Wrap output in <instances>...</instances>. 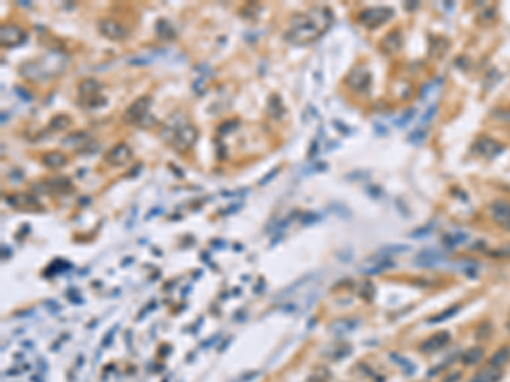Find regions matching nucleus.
I'll use <instances>...</instances> for the list:
<instances>
[{
	"label": "nucleus",
	"instance_id": "nucleus-1",
	"mask_svg": "<svg viewBox=\"0 0 510 382\" xmlns=\"http://www.w3.org/2000/svg\"><path fill=\"white\" fill-rule=\"evenodd\" d=\"M333 20V12L327 7H313L306 14H298L291 19V28L284 33V39L293 44H305L318 39Z\"/></svg>",
	"mask_w": 510,
	"mask_h": 382
},
{
	"label": "nucleus",
	"instance_id": "nucleus-2",
	"mask_svg": "<svg viewBox=\"0 0 510 382\" xmlns=\"http://www.w3.org/2000/svg\"><path fill=\"white\" fill-rule=\"evenodd\" d=\"M160 136L170 143V146H172L175 151L182 153V151H187L196 143V140H198V131L194 129V126H190L187 123V118H185L182 113H174L168 118L167 123L163 124Z\"/></svg>",
	"mask_w": 510,
	"mask_h": 382
},
{
	"label": "nucleus",
	"instance_id": "nucleus-3",
	"mask_svg": "<svg viewBox=\"0 0 510 382\" xmlns=\"http://www.w3.org/2000/svg\"><path fill=\"white\" fill-rule=\"evenodd\" d=\"M33 66V73L28 77L31 80H41V78H51L63 72L67 65V56L63 53H50L38 63H29Z\"/></svg>",
	"mask_w": 510,
	"mask_h": 382
},
{
	"label": "nucleus",
	"instance_id": "nucleus-4",
	"mask_svg": "<svg viewBox=\"0 0 510 382\" xmlns=\"http://www.w3.org/2000/svg\"><path fill=\"white\" fill-rule=\"evenodd\" d=\"M150 105H152V97L150 95H141L138 97L135 102H133L130 107L126 109V113L123 116V121L128 124H141V121L150 116Z\"/></svg>",
	"mask_w": 510,
	"mask_h": 382
},
{
	"label": "nucleus",
	"instance_id": "nucleus-5",
	"mask_svg": "<svg viewBox=\"0 0 510 382\" xmlns=\"http://www.w3.org/2000/svg\"><path fill=\"white\" fill-rule=\"evenodd\" d=\"M393 17V10L388 7H369L359 14V23L364 24L366 28L376 29L381 24L388 23Z\"/></svg>",
	"mask_w": 510,
	"mask_h": 382
},
{
	"label": "nucleus",
	"instance_id": "nucleus-6",
	"mask_svg": "<svg viewBox=\"0 0 510 382\" xmlns=\"http://www.w3.org/2000/svg\"><path fill=\"white\" fill-rule=\"evenodd\" d=\"M395 263L391 262L390 257H383V255H376V257H371L368 260H364V263L359 265V272L364 275H378L381 272H385L388 268H393Z\"/></svg>",
	"mask_w": 510,
	"mask_h": 382
},
{
	"label": "nucleus",
	"instance_id": "nucleus-7",
	"mask_svg": "<svg viewBox=\"0 0 510 382\" xmlns=\"http://www.w3.org/2000/svg\"><path fill=\"white\" fill-rule=\"evenodd\" d=\"M488 212H490V217L495 224L510 231V203H507V200L492 203L490 208H488Z\"/></svg>",
	"mask_w": 510,
	"mask_h": 382
},
{
	"label": "nucleus",
	"instance_id": "nucleus-8",
	"mask_svg": "<svg viewBox=\"0 0 510 382\" xmlns=\"http://www.w3.org/2000/svg\"><path fill=\"white\" fill-rule=\"evenodd\" d=\"M28 39V34L23 28L14 24H5L0 29V41H2L4 46H19Z\"/></svg>",
	"mask_w": 510,
	"mask_h": 382
},
{
	"label": "nucleus",
	"instance_id": "nucleus-9",
	"mask_svg": "<svg viewBox=\"0 0 510 382\" xmlns=\"http://www.w3.org/2000/svg\"><path fill=\"white\" fill-rule=\"evenodd\" d=\"M97 26H99V33L102 34V36H105L108 39L121 41V39H124L126 36H128V29L121 23H118V20L102 19V20H99Z\"/></svg>",
	"mask_w": 510,
	"mask_h": 382
},
{
	"label": "nucleus",
	"instance_id": "nucleus-10",
	"mask_svg": "<svg viewBox=\"0 0 510 382\" xmlns=\"http://www.w3.org/2000/svg\"><path fill=\"white\" fill-rule=\"evenodd\" d=\"M369 83H371V75H369L368 68H364V66L354 68V70L347 75V85L352 90H355V92H364V90H368Z\"/></svg>",
	"mask_w": 510,
	"mask_h": 382
},
{
	"label": "nucleus",
	"instance_id": "nucleus-11",
	"mask_svg": "<svg viewBox=\"0 0 510 382\" xmlns=\"http://www.w3.org/2000/svg\"><path fill=\"white\" fill-rule=\"evenodd\" d=\"M133 153H131V148L126 145V143H118L116 146H113L111 150L105 153L104 160L111 163V165H126L128 162L131 160Z\"/></svg>",
	"mask_w": 510,
	"mask_h": 382
},
{
	"label": "nucleus",
	"instance_id": "nucleus-12",
	"mask_svg": "<svg viewBox=\"0 0 510 382\" xmlns=\"http://www.w3.org/2000/svg\"><path fill=\"white\" fill-rule=\"evenodd\" d=\"M473 150H475L478 155H481L485 158H493V156L500 155L503 146L500 145V143H497L495 140H492V138L485 136V138H480V140L475 143Z\"/></svg>",
	"mask_w": 510,
	"mask_h": 382
},
{
	"label": "nucleus",
	"instance_id": "nucleus-13",
	"mask_svg": "<svg viewBox=\"0 0 510 382\" xmlns=\"http://www.w3.org/2000/svg\"><path fill=\"white\" fill-rule=\"evenodd\" d=\"M449 343V333L445 331H439V333H434L432 336H429L425 342H422L420 345V352L422 353H434V352H439L440 348H444L445 345Z\"/></svg>",
	"mask_w": 510,
	"mask_h": 382
},
{
	"label": "nucleus",
	"instance_id": "nucleus-14",
	"mask_svg": "<svg viewBox=\"0 0 510 382\" xmlns=\"http://www.w3.org/2000/svg\"><path fill=\"white\" fill-rule=\"evenodd\" d=\"M502 375H503L502 369L490 364V365H486L485 369L478 370L475 374V377H473L470 382H498L502 379Z\"/></svg>",
	"mask_w": 510,
	"mask_h": 382
},
{
	"label": "nucleus",
	"instance_id": "nucleus-15",
	"mask_svg": "<svg viewBox=\"0 0 510 382\" xmlns=\"http://www.w3.org/2000/svg\"><path fill=\"white\" fill-rule=\"evenodd\" d=\"M444 262V255L439 253L437 250H427L422 252L415 260V265L418 267H435V265Z\"/></svg>",
	"mask_w": 510,
	"mask_h": 382
},
{
	"label": "nucleus",
	"instance_id": "nucleus-16",
	"mask_svg": "<svg viewBox=\"0 0 510 382\" xmlns=\"http://www.w3.org/2000/svg\"><path fill=\"white\" fill-rule=\"evenodd\" d=\"M359 326V320H352V318H340L335 320L330 325V331L335 335H345V333L354 331Z\"/></svg>",
	"mask_w": 510,
	"mask_h": 382
},
{
	"label": "nucleus",
	"instance_id": "nucleus-17",
	"mask_svg": "<svg viewBox=\"0 0 510 382\" xmlns=\"http://www.w3.org/2000/svg\"><path fill=\"white\" fill-rule=\"evenodd\" d=\"M102 88V83L99 80H94V78H85L80 83H78V95L80 99L83 97H90V95H97Z\"/></svg>",
	"mask_w": 510,
	"mask_h": 382
},
{
	"label": "nucleus",
	"instance_id": "nucleus-18",
	"mask_svg": "<svg viewBox=\"0 0 510 382\" xmlns=\"http://www.w3.org/2000/svg\"><path fill=\"white\" fill-rule=\"evenodd\" d=\"M267 114L270 118H275V119L284 116V105H283V100H281V95L272 94L267 99Z\"/></svg>",
	"mask_w": 510,
	"mask_h": 382
},
{
	"label": "nucleus",
	"instance_id": "nucleus-19",
	"mask_svg": "<svg viewBox=\"0 0 510 382\" xmlns=\"http://www.w3.org/2000/svg\"><path fill=\"white\" fill-rule=\"evenodd\" d=\"M383 50L386 53H396L401 48V34L400 31H391L390 34L383 39Z\"/></svg>",
	"mask_w": 510,
	"mask_h": 382
},
{
	"label": "nucleus",
	"instance_id": "nucleus-20",
	"mask_svg": "<svg viewBox=\"0 0 510 382\" xmlns=\"http://www.w3.org/2000/svg\"><path fill=\"white\" fill-rule=\"evenodd\" d=\"M155 31H157V36H158V38L163 39V41L175 39V36H177V33H175V29L172 28V24L167 23V20H163V19H160V20H158V23H157Z\"/></svg>",
	"mask_w": 510,
	"mask_h": 382
},
{
	"label": "nucleus",
	"instance_id": "nucleus-21",
	"mask_svg": "<svg viewBox=\"0 0 510 382\" xmlns=\"http://www.w3.org/2000/svg\"><path fill=\"white\" fill-rule=\"evenodd\" d=\"M42 165L50 167V168H58V167H63L67 165V156L63 155L60 151H51V153H46L42 156Z\"/></svg>",
	"mask_w": 510,
	"mask_h": 382
},
{
	"label": "nucleus",
	"instance_id": "nucleus-22",
	"mask_svg": "<svg viewBox=\"0 0 510 382\" xmlns=\"http://www.w3.org/2000/svg\"><path fill=\"white\" fill-rule=\"evenodd\" d=\"M105 104H108V100H105L104 95H99V94L97 95H90V97L80 99V105L87 109V110H94V109L104 107Z\"/></svg>",
	"mask_w": 510,
	"mask_h": 382
},
{
	"label": "nucleus",
	"instance_id": "nucleus-23",
	"mask_svg": "<svg viewBox=\"0 0 510 382\" xmlns=\"http://www.w3.org/2000/svg\"><path fill=\"white\" fill-rule=\"evenodd\" d=\"M483 355H485V350H483L481 347H473L463 355V358L461 360H463L464 365H475L483 358Z\"/></svg>",
	"mask_w": 510,
	"mask_h": 382
},
{
	"label": "nucleus",
	"instance_id": "nucleus-24",
	"mask_svg": "<svg viewBox=\"0 0 510 382\" xmlns=\"http://www.w3.org/2000/svg\"><path fill=\"white\" fill-rule=\"evenodd\" d=\"M468 240V235L463 231H458V233H448L444 238H442V243L445 245V248H454L464 243Z\"/></svg>",
	"mask_w": 510,
	"mask_h": 382
},
{
	"label": "nucleus",
	"instance_id": "nucleus-25",
	"mask_svg": "<svg viewBox=\"0 0 510 382\" xmlns=\"http://www.w3.org/2000/svg\"><path fill=\"white\" fill-rule=\"evenodd\" d=\"M313 277H315V275H311V274H310V275H303V277H301V279H298L294 284L288 285V287H286V289H283V290H281V293H278V294H275V299H278V297H284V296H289V294L296 293V290L300 289L301 285L308 284V282H310V280H311Z\"/></svg>",
	"mask_w": 510,
	"mask_h": 382
},
{
	"label": "nucleus",
	"instance_id": "nucleus-26",
	"mask_svg": "<svg viewBox=\"0 0 510 382\" xmlns=\"http://www.w3.org/2000/svg\"><path fill=\"white\" fill-rule=\"evenodd\" d=\"M72 124V119H70V116H67V114H58L55 116V118L51 119V123H50V127L53 131H61V129H67L68 126Z\"/></svg>",
	"mask_w": 510,
	"mask_h": 382
},
{
	"label": "nucleus",
	"instance_id": "nucleus-27",
	"mask_svg": "<svg viewBox=\"0 0 510 382\" xmlns=\"http://www.w3.org/2000/svg\"><path fill=\"white\" fill-rule=\"evenodd\" d=\"M508 358H510V350L507 347H503V348L498 350V352H495V355H493L492 360H490V364L497 365V367H502Z\"/></svg>",
	"mask_w": 510,
	"mask_h": 382
},
{
	"label": "nucleus",
	"instance_id": "nucleus-28",
	"mask_svg": "<svg viewBox=\"0 0 510 382\" xmlns=\"http://www.w3.org/2000/svg\"><path fill=\"white\" fill-rule=\"evenodd\" d=\"M459 309H461V306H453V307H449V309H445L444 312H440L439 316L430 318L429 321H430V323H440V321H445V320H449V318H453Z\"/></svg>",
	"mask_w": 510,
	"mask_h": 382
},
{
	"label": "nucleus",
	"instance_id": "nucleus-29",
	"mask_svg": "<svg viewBox=\"0 0 510 382\" xmlns=\"http://www.w3.org/2000/svg\"><path fill=\"white\" fill-rule=\"evenodd\" d=\"M85 138H87V134L85 132H75V134H70V136H67V138H63L61 140V145L63 146H73V145H78L80 141H83Z\"/></svg>",
	"mask_w": 510,
	"mask_h": 382
},
{
	"label": "nucleus",
	"instance_id": "nucleus-30",
	"mask_svg": "<svg viewBox=\"0 0 510 382\" xmlns=\"http://www.w3.org/2000/svg\"><path fill=\"white\" fill-rule=\"evenodd\" d=\"M153 61V58L150 56H133L128 60V63L133 66H143V65H150V63Z\"/></svg>",
	"mask_w": 510,
	"mask_h": 382
},
{
	"label": "nucleus",
	"instance_id": "nucleus-31",
	"mask_svg": "<svg viewBox=\"0 0 510 382\" xmlns=\"http://www.w3.org/2000/svg\"><path fill=\"white\" fill-rule=\"evenodd\" d=\"M492 255L493 257H498V258H510V243L502 245L500 248H497V250H493Z\"/></svg>",
	"mask_w": 510,
	"mask_h": 382
},
{
	"label": "nucleus",
	"instance_id": "nucleus-32",
	"mask_svg": "<svg viewBox=\"0 0 510 382\" xmlns=\"http://www.w3.org/2000/svg\"><path fill=\"white\" fill-rule=\"evenodd\" d=\"M318 221H320V216L315 214V212H306V214H303V217H301L303 224H315Z\"/></svg>",
	"mask_w": 510,
	"mask_h": 382
},
{
	"label": "nucleus",
	"instance_id": "nucleus-33",
	"mask_svg": "<svg viewBox=\"0 0 510 382\" xmlns=\"http://www.w3.org/2000/svg\"><path fill=\"white\" fill-rule=\"evenodd\" d=\"M14 90H15V94L19 95V99H23L24 102H31V100H33V95H31V92H28L24 87H15Z\"/></svg>",
	"mask_w": 510,
	"mask_h": 382
},
{
	"label": "nucleus",
	"instance_id": "nucleus-34",
	"mask_svg": "<svg viewBox=\"0 0 510 382\" xmlns=\"http://www.w3.org/2000/svg\"><path fill=\"white\" fill-rule=\"evenodd\" d=\"M238 124H240V123H238V121H228V123H225L223 126H220V132H225V134H226V132H230V131H233V129H237Z\"/></svg>",
	"mask_w": 510,
	"mask_h": 382
},
{
	"label": "nucleus",
	"instance_id": "nucleus-35",
	"mask_svg": "<svg viewBox=\"0 0 510 382\" xmlns=\"http://www.w3.org/2000/svg\"><path fill=\"white\" fill-rule=\"evenodd\" d=\"M325 168H327V167H325V163H315V165H313V167L303 170V175H310V173H313V172H323V170H325Z\"/></svg>",
	"mask_w": 510,
	"mask_h": 382
},
{
	"label": "nucleus",
	"instance_id": "nucleus-36",
	"mask_svg": "<svg viewBox=\"0 0 510 382\" xmlns=\"http://www.w3.org/2000/svg\"><path fill=\"white\" fill-rule=\"evenodd\" d=\"M278 172H279V168L278 167H275V168H272V170H270V172L267 173V175H265V177L262 178V180H260V185H265V184H269L270 182V180H272L274 177H275V175H278Z\"/></svg>",
	"mask_w": 510,
	"mask_h": 382
},
{
	"label": "nucleus",
	"instance_id": "nucleus-37",
	"mask_svg": "<svg viewBox=\"0 0 510 382\" xmlns=\"http://www.w3.org/2000/svg\"><path fill=\"white\" fill-rule=\"evenodd\" d=\"M116 331H118V326H113V328H111V330L108 331V335H105V338H104L102 347H109V345H111V340H113V335H114Z\"/></svg>",
	"mask_w": 510,
	"mask_h": 382
},
{
	"label": "nucleus",
	"instance_id": "nucleus-38",
	"mask_svg": "<svg viewBox=\"0 0 510 382\" xmlns=\"http://www.w3.org/2000/svg\"><path fill=\"white\" fill-rule=\"evenodd\" d=\"M412 116H413V113H412V110H410V113H407V116H403V118H401L400 121H398V123H396V124H398V126H405V123H407V121H408V119H410V118H412Z\"/></svg>",
	"mask_w": 510,
	"mask_h": 382
},
{
	"label": "nucleus",
	"instance_id": "nucleus-39",
	"mask_svg": "<svg viewBox=\"0 0 510 382\" xmlns=\"http://www.w3.org/2000/svg\"><path fill=\"white\" fill-rule=\"evenodd\" d=\"M316 151H318V143H316V141H313V143H311V148H310V155H308V156L313 158V156L316 155Z\"/></svg>",
	"mask_w": 510,
	"mask_h": 382
},
{
	"label": "nucleus",
	"instance_id": "nucleus-40",
	"mask_svg": "<svg viewBox=\"0 0 510 382\" xmlns=\"http://www.w3.org/2000/svg\"><path fill=\"white\" fill-rule=\"evenodd\" d=\"M333 126H335L338 131H342L344 134H347V132H349V129H347V127H344V126H342V123H340V121H333Z\"/></svg>",
	"mask_w": 510,
	"mask_h": 382
},
{
	"label": "nucleus",
	"instance_id": "nucleus-41",
	"mask_svg": "<svg viewBox=\"0 0 510 382\" xmlns=\"http://www.w3.org/2000/svg\"><path fill=\"white\" fill-rule=\"evenodd\" d=\"M162 212H163V208H158V209L155 208V209H152V211H150V214L146 216V221H148V219H152V216H155V214H162Z\"/></svg>",
	"mask_w": 510,
	"mask_h": 382
},
{
	"label": "nucleus",
	"instance_id": "nucleus-42",
	"mask_svg": "<svg viewBox=\"0 0 510 382\" xmlns=\"http://www.w3.org/2000/svg\"><path fill=\"white\" fill-rule=\"evenodd\" d=\"M242 208V206L240 204H233V208H230V209H226L225 211V214H230V212H233V211H237V209H240Z\"/></svg>",
	"mask_w": 510,
	"mask_h": 382
},
{
	"label": "nucleus",
	"instance_id": "nucleus-43",
	"mask_svg": "<svg viewBox=\"0 0 510 382\" xmlns=\"http://www.w3.org/2000/svg\"><path fill=\"white\" fill-rule=\"evenodd\" d=\"M19 5H23V7H31V4L28 2V0H20Z\"/></svg>",
	"mask_w": 510,
	"mask_h": 382
},
{
	"label": "nucleus",
	"instance_id": "nucleus-44",
	"mask_svg": "<svg viewBox=\"0 0 510 382\" xmlns=\"http://www.w3.org/2000/svg\"><path fill=\"white\" fill-rule=\"evenodd\" d=\"M7 119H9V114L2 113V124H5V121H7Z\"/></svg>",
	"mask_w": 510,
	"mask_h": 382
},
{
	"label": "nucleus",
	"instance_id": "nucleus-45",
	"mask_svg": "<svg viewBox=\"0 0 510 382\" xmlns=\"http://www.w3.org/2000/svg\"><path fill=\"white\" fill-rule=\"evenodd\" d=\"M19 374V370H10V372H7L5 375H17Z\"/></svg>",
	"mask_w": 510,
	"mask_h": 382
},
{
	"label": "nucleus",
	"instance_id": "nucleus-46",
	"mask_svg": "<svg viewBox=\"0 0 510 382\" xmlns=\"http://www.w3.org/2000/svg\"><path fill=\"white\" fill-rule=\"evenodd\" d=\"M24 345H26V347H28V348H33V343H29V340H28V342H26Z\"/></svg>",
	"mask_w": 510,
	"mask_h": 382
},
{
	"label": "nucleus",
	"instance_id": "nucleus-47",
	"mask_svg": "<svg viewBox=\"0 0 510 382\" xmlns=\"http://www.w3.org/2000/svg\"><path fill=\"white\" fill-rule=\"evenodd\" d=\"M508 328H510V323H508Z\"/></svg>",
	"mask_w": 510,
	"mask_h": 382
}]
</instances>
